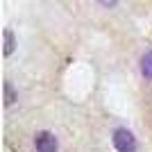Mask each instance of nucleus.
Segmentation results:
<instances>
[{
	"label": "nucleus",
	"mask_w": 152,
	"mask_h": 152,
	"mask_svg": "<svg viewBox=\"0 0 152 152\" xmlns=\"http://www.w3.org/2000/svg\"><path fill=\"white\" fill-rule=\"evenodd\" d=\"M100 5H102V7H114V5H116V2H114V0H111V2H107V0H102Z\"/></svg>",
	"instance_id": "423d86ee"
},
{
	"label": "nucleus",
	"mask_w": 152,
	"mask_h": 152,
	"mask_svg": "<svg viewBox=\"0 0 152 152\" xmlns=\"http://www.w3.org/2000/svg\"><path fill=\"white\" fill-rule=\"evenodd\" d=\"M34 148H37V152H57L59 141L52 132L41 129V132H37V136H34Z\"/></svg>",
	"instance_id": "f03ea898"
},
{
	"label": "nucleus",
	"mask_w": 152,
	"mask_h": 152,
	"mask_svg": "<svg viewBox=\"0 0 152 152\" xmlns=\"http://www.w3.org/2000/svg\"><path fill=\"white\" fill-rule=\"evenodd\" d=\"M16 100H18V95H16V91H14L12 82H5V104H7V107H12Z\"/></svg>",
	"instance_id": "39448f33"
},
{
	"label": "nucleus",
	"mask_w": 152,
	"mask_h": 152,
	"mask_svg": "<svg viewBox=\"0 0 152 152\" xmlns=\"http://www.w3.org/2000/svg\"><path fill=\"white\" fill-rule=\"evenodd\" d=\"M141 73L145 80H152V50L141 57Z\"/></svg>",
	"instance_id": "7ed1b4c3"
},
{
	"label": "nucleus",
	"mask_w": 152,
	"mask_h": 152,
	"mask_svg": "<svg viewBox=\"0 0 152 152\" xmlns=\"http://www.w3.org/2000/svg\"><path fill=\"white\" fill-rule=\"evenodd\" d=\"M111 141H114V148L118 152H136V136L127 127H118L111 136Z\"/></svg>",
	"instance_id": "f257e3e1"
},
{
	"label": "nucleus",
	"mask_w": 152,
	"mask_h": 152,
	"mask_svg": "<svg viewBox=\"0 0 152 152\" xmlns=\"http://www.w3.org/2000/svg\"><path fill=\"white\" fill-rule=\"evenodd\" d=\"M2 39H5V55H12L14 48H16V39H14V32H12V30H5V32H2Z\"/></svg>",
	"instance_id": "20e7f679"
}]
</instances>
